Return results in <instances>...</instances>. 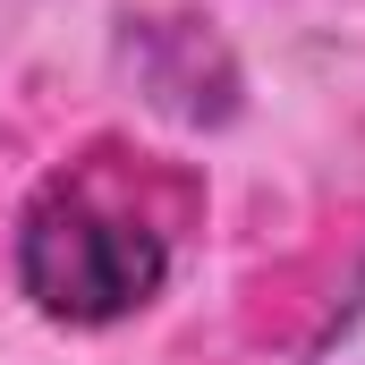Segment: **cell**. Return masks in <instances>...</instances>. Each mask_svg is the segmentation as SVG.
Returning <instances> with one entry per match:
<instances>
[{"label":"cell","mask_w":365,"mask_h":365,"mask_svg":"<svg viewBox=\"0 0 365 365\" xmlns=\"http://www.w3.org/2000/svg\"><path fill=\"white\" fill-rule=\"evenodd\" d=\"M170 280V221L128 179L60 170L17 212V289L68 331H110L145 314Z\"/></svg>","instance_id":"6da1fadb"},{"label":"cell","mask_w":365,"mask_h":365,"mask_svg":"<svg viewBox=\"0 0 365 365\" xmlns=\"http://www.w3.org/2000/svg\"><path fill=\"white\" fill-rule=\"evenodd\" d=\"M306 365H365V280L340 297V314L314 331V349H306Z\"/></svg>","instance_id":"7a4b0ae2"}]
</instances>
